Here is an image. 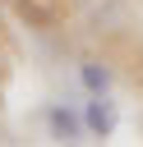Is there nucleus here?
<instances>
[{"label": "nucleus", "instance_id": "obj_1", "mask_svg": "<svg viewBox=\"0 0 143 147\" xmlns=\"http://www.w3.org/2000/svg\"><path fill=\"white\" fill-rule=\"evenodd\" d=\"M18 18L32 23V28H55L65 18V0H14Z\"/></svg>", "mask_w": 143, "mask_h": 147}, {"label": "nucleus", "instance_id": "obj_2", "mask_svg": "<svg viewBox=\"0 0 143 147\" xmlns=\"http://www.w3.org/2000/svg\"><path fill=\"white\" fill-rule=\"evenodd\" d=\"M83 124H88L92 133H101V138L115 129V110H111L106 92H92V101H88V110H83Z\"/></svg>", "mask_w": 143, "mask_h": 147}, {"label": "nucleus", "instance_id": "obj_3", "mask_svg": "<svg viewBox=\"0 0 143 147\" xmlns=\"http://www.w3.org/2000/svg\"><path fill=\"white\" fill-rule=\"evenodd\" d=\"M46 124H51V133H55L60 142H74V138L83 133V119H78L69 106H51V110H46Z\"/></svg>", "mask_w": 143, "mask_h": 147}, {"label": "nucleus", "instance_id": "obj_4", "mask_svg": "<svg viewBox=\"0 0 143 147\" xmlns=\"http://www.w3.org/2000/svg\"><path fill=\"white\" fill-rule=\"evenodd\" d=\"M78 78H83L88 92H106V87H111V69H106V64H83Z\"/></svg>", "mask_w": 143, "mask_h": 147}]
</instances>
